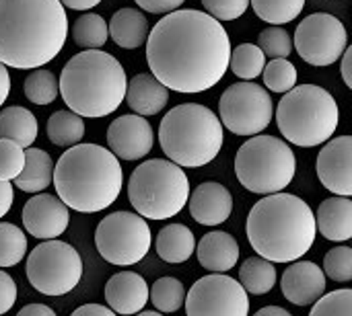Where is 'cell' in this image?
I'll list each match as a JSON object with an SVG mask.
<instances>
[{
	"instance_id": "obj_1",
	"label": "cell",
	"mask_w": 352,
	"mask_h": 316,
	"mask_svg": "<svg viewBox=\"0 0 352 316\" xmlns=\"http://www.w3.org/2000/svg\"><path fill=\"white\" fill-rule=\"evenodd\" d=\"M231 39L208 12L175 8L146 35L151 74L175 93H204L229 70Z\"/></svg>"
},
{
	"instance_id": "obj_2",
	"label": "cell",
	"mask_w": 352,
	"mask_h": 316,
	"mask_svg": "<svg viewBox=\"0 0 352 316\" xmlns=\"http://www.w3.org/2000/svg\"><path fill=\"white\" fill-rule=\"evenodd\" d=\"M68 37L60 0H0V62L33 70L52 62Z\"/></svg>"
},
{
	"instance_id": "obj_3",
	"label": "cell",
	"mask_w": 352,
	"mask_h": 316,
	"mask_svg": "<svg viewBox=\"0 0 352 316\" xmlns=\"http://www.w3.org/2000/svg\"><path fill=\"white\" fill-rule=\"evenodd\" d=\"M245 232L260 257L272 263H293L309 253L318 228L307 202L293 193L276 191L250 210Z\"/></svg>"
},
{
	"instance_id": "obj_4",
	"label": "cell",
	"mask_w": 352,
	"mask_h": 316,
	"mask_svg": "<svg viewBox=\"0 0 352 316\" xmlns=\"http://www.w3.org/2000/svg\"><path fill=\"white\" fill-rule=\"evenodd\" d=\"M52 185L58 197L80 214L109 208L124 185L120 158L99 144H74L58 158Z\"/></svg>"
},
{
	"instance_id": "obj_5",
	"label": "cell",
	"mask_w": 352,
	"mask_h": 316,
	"mask_svg": "<svg viewBox=\"0 0 352 316\" xmlns=\"http://www.w3.org/2000/svg\"><path fill=\"white\" fill-rule=\"evenodd\" d=\"M126 70L107 51L85 49L72 56L60 74L58 90L70 111L99 119L113 113L126 95Z\"/></svg>"
},
{
	"instance_id": "obj_6",
	"label": "cell",
	"mask_w": 352,
	"mask_h": 316,
	"mask_svg": "<svg viewBox=\"0 0 352 316\" xmlns=\"http://www.w3.org/2000/svg\"><path fill=\"white\" fill-rule=\"evenodd\" d=\"M159 142L165 156L175 165L200 169L219 156L225 132L214 111L198 103H184L161 119Z\"/></svg>"
},
{
	"instance_id": "obj_7",
	"label": "cell",
	"mask_w": 352,
	"mask_h": 316,
	"mask_svg": "<svg viewBox=\"0 0 352 316\" xmlns=\"http://www.w3.org/2000/svg\"><path fill=\"white\" fill-rule=\"evenodd\" d=\"M276 123L287 142L314 148L336 134L340 109L326 88L318 84H295L276 107Z\"/></svg>"
},
{
	"instance_id": "obj_8",
	"label": "cell",
	"mask_w": 352,
	"mask_h": 316,
	"mask_svg": "<svg viewBox=\"0 0 352 316\" xmlns=\"http://www.w3.org/2000/svg\"><path fill=\"white\" fill-rule=\"evenodd\" d=\"M190 197V181L184 167L173 160L153 158L138 165L128 183V199L136 214L148 220L177 216Z\"/></svg>"
},
{
	"instance_id": "obj_9",
	"label": "cell",
	"mask_w": 352,
	"mask_h": 316,
	"mask_svg": "<svg viewBox=\"0 0 352 316\" xmlns=\"http://www.w3.org/2000/svg\"><path fill=\"white\" fill-rule=\"evenodd\" d=\"M297 169L291 146L276 136H252L235 154V175L239 183L258 195L285 191Z\"/></svg>"
},
{
	"instance_id": "obj_10",
	"label": "cell",
	"mask_w": 352,
	"mask_h": 316,
	"mask_svg": "<svg viewBox=\"0 0 352 316\" xmlns=\"http://www.w3.org/2000/svg\"><path fill=\"white\" fill-rule=\"evenodd\" d=\"M27 280L43 296H64L72 292L82 278V259L78 251L58 239L39 243L27 257Z\"/></svg>"
},
{
	"instance_id": "obj_11",
	"label": "cell",
	"mask_w": 352,
	"mask_h": 316,
	"mask_svg": "<svg viewBox=\"0 0 352 316\" xmlns=\"http://www.w3.org/2000/svg\"><path fill=\"white\" fill-rule=\"evenodd\" d=\"M151 228L140 214L113 212L105 216L95 230V247L99 255L120 267L140 263L151 251Z\"/></svg>"
},
{
	"instance_id": "obj_12",
	"label": "cell",
	"mask_w": 352,
	"mask_h": 316,
	"mask_svg": "<svg viewBox=\"0 0 352 316\" xmlns=\"http://www.w3.org/2000/svg\"><path fill=\"white\" fill-rule=\"evenodd\" d=\"M221 123L235 136L262 134L274 117L270 93L250 80L227 86L219 101Z\"/></svg>"
},
{
	"instance_id": "obj_13",
	"label": "cell",
	"mask_w": 352,
	"mask_h": 316,
	"mask_svg": "<svg viewBox=\"0 0 352 316\" xmlns=\"http://www.w3.org/2000/svg\"><path fill=\"white\" fill-rule=\"evenodd\" d=\"M349 45L346 27L330 12L305 16L295 31V49L311 66H330L340 60Z\"/></svg>"
},
{
	"instance_id": "obj_14",
	"label": "cell",
	"mask_w": 352,
	"mask_h": 316,
	"mask_svg": "<svg viewBox=\"0 0 352 316\" xmlns=\"http://www.w3.org/2000/svg\"><path fill=\"white\" fill-rule=\"evenodd\" d=\"M188 316H248L250 300L243 286L225 276L210 274L198 280L184 298Z\"/></svg>"
},
{
	"instance_id": "obj_15",
	"label": "cell",
	"mask_w": 352,
	"mask_h": 316,
	"mask_svg": "<svg viewBox=\"0 0 352 316\" xmlns=\"http://www.w3.org/2000/svg\"><path fill=\"white\" fill-rule=\"evenodd\" d=\"M316 171L322 185L334 195H352V138L338 136L324 142Z\"/></svg>"
},
{
	"instance_id": "obj_16",
	"label": "cell",
	"mask_w": 352,
	"mask_h": 316,
	"mask_svg": "<svg viewBox=\"0 0 352 316\" xmlns=\"http://www.w3.org/2000/svg\"><path fill=\"white\" fill-rule=\"evenodd\" d=\"M21 218L25 230L31 236L47 241L64 234V230L68 228L70 214L68 206L60 197L50 193H37L23 206Z\"/></svg>"
},
{
	"instance_id": "obj_17",
	"label": "cell",
	"mask_w": 352,
	"mask_h": 316,
	"mask_svg": "<svg viewBox=\"0 0 352 316\" xmlns=\"http://www.w3.org/2000/svg\"><path fill=\"white\" fill-rule=\"evenodd\" d=\"M153 127L142 115H120L107 127V146L122 160H140L153 150Z\"/></svg>"
},
{
	"instance_id": "obj_18",
	"label": "cell",
	"mask_w": 352,
	"mask_h": 316,
	"mask_svg": "<svg viewBox=\"0 0 352 316\" xmlns=\"http://www.w3.org/2000/svg\"><path fill=\"white\" fill-rule=\"evenodd\" d=\"M283 296L295 306H311L326 292V274L314 261H293L280 278Z\"/></svg>"
},
{
	"instance_id": "obj_19",
	"label": "cell",
	"mask_w": 352,
	"mask_h": 316,
	"mask_svg": "<svg viewBox=\"0 0 352 316\" xmlns=\"http://www.w3.org/2000/svg\"><path fill=\"white\" fill-rule=\"evenodd\" d=\"M192 218L202 226H219L229 220L233 212V195L231 191L214 181H206L194 189L188 197Z\"/></svg>"
},
{
	"instance_id": "obj_20",
	"label": "cell",
	"mask_w": 352,
	"mask_h": 316,
	"mask_svg": "<svg viewBox=\"0 0 352 316\" xmlns=\"http://www.w3.org/2000/svg\"><path fill=\"white\" fill-rule=\"evenodd\" d=\"M105 302L118 315H136L148 302V284L134 271H120L105 284Z\"/></svg>"
},
{
	"instance_id": "obj_21",
	"label": "cell",
	"mask_w": 352,
	"mask_h": 316,
	"mask_svg": "<svg viewBox=\"0 0 352 316\" xmlns=\"http://www.w3.org/2000/svg\"><path fill=\"white\" fill-rule=\"evenodd\" d=\"M316 216V228L326 241L346 243L352 239V199L349 195H336L320 204Z\"/></svg>"
},
{
	"instance_id": "obj_22",
	"label": "cell",
	"mask_w": 352,
	"mask_h": 316,
	"mask_svg": "<svg viewBox=\"0 0 352 316\" xmlns=\"http://www.w3.org/2000/svg\"><path fill=\"white\" fill-rule=\"evenodd\" d=\"M124 101L128 103V107L146 117V115H157L159 111L165 109L167 101H169V88L165 84H161L153 74L142 72L136 74L128 84H126V95Z\"/></svg>"
},
{
	"instance_id": "obj_23",
	"label": "cell",
	"mask_w": 352,
	"mask_h": 316,
	"mask_svg": "<svg viewBox=\"0 0 352 316\" xmlns=\"http://www.w3.org/2000/svg\"><path fill=\"white\" fill-rule=\"evenodd\" d=\"M194 253L204 269L214 274H227L237 265L239 245L229 232H208L200 239Z\"/></svg>"
},
{
	"instance_id": "obj_24",
	"label": "cell",
	"mask_w": 352,
	"mask_h": 316,
	"mask_svg": "<svg viewBox=\"0 0 352 316\" xmlns=\"http://www.w3.org/2000/svg\"><path fill=\"white\" fill-rule=\"evenodd\" d=\"M52 177H54V160L52 156L41 150V148H25V165L21 169V173L12 179L21 191L25 193H39L43 189H47L52 185Z\"/></svg>"
},
{
	"instance_id": "obj_25",
	"label": "cell",
	"mask_w": 352,
	"mask_h": 316,
	"mask_svg": "<svg viewBox=\"0 0 352 316\" xmlns=\"http://www.w3.org/2000/svg\"><path fill=\"white\" fill-rule=\"evenodd\" d=\"M109 37L124 49H136L146 41L148 21L138 8H120L107 25Z\"/></svg>"
},
{
	"instance_id": "obj_26",
	"label": "cell",
	"mask_w": 352,
	"mask_h": 316,
	"mask_svg": "<svg viewBox=\"0 0 352 316\" xmlns=\"http://www.w3.org/2000/svg\"><path fill=\"white\" fill-rule=\"evenodd\" d=\"M194 232L184 224H169L157 234V255L165 263H184L194 255Z\"/></svg>"
},
{
	"instance_id": "obj_27",
	"label": "cell",
	"mask_w": 352,
	"mask_h": 316,
	"mask_svg": "<svg viewBox=\"0 0 352 316\" xmlns=\"http://www.w3.org/2000/svg\"><path fill=\"white\" fill-rule=\"evenodd\" d=\"M0 138L12 140L19 146L27 148L37 138V119L35 115L19 105L6 107L0 111Z\"/></svg>"
},
{
	"instance_id": "obj_28",
	"label": "cell",
	"mask_w": 352,
	"mask_h": 316,
	"mask_svg": "<svg viewBox=\"0 0 352 316\" xmlns=\"http://www.w3.org/2000/svg\"><path fill=\"white\" fill-rule=\"evenodd\" d=\"M239 284L254 296H264L276 286V267L264 257H250L239 267Z\"/></svg>"
},
{
	"instance_id": "obj_29",
	"label": "cell",
	"mask_w": 352,
	"mask_h": 316,
	"mask_svg": "<svg viewBox=\"0 0 352 316\" xmlns=\"http://www.w3.org/2000/svg\"><path fill=\"white\" fill-rule=\"evenodd\" d=\"M85 117L70 109H62L50 115L47 119V138L54 146L68 148L82 142L85 136Z\"/></svg>"
},
{
	"instance_id": "obj_30",
	"label": "cell",
	"mask_w": 352,
	"mask_h": 316,
	"mask_svg": "<svg viewBox=\"0 0 352 316\" xmlns=\"http://www.w3.org/2000/svg\"><path fill=\"white\" fill-rule=\"evenodd\" d=\"M72 37L74 43L82 49H97L103 47L105 41L109 39L107 23L101 14L97 12H87L78 16L72 25Z\"/></svg>"
},
{
	"instance_id": "obj_31",
	"label": "cell",
	"mask_w": 352,
	"mask_h": 316,
	"mask_svg": "<svg viewBox=\"0 0 352 316\" xmlns=\"http://www.w3.org/2000/svg\"><path fill=\"white\" fill-rule=\"evenodd\" d=\"M266 64L264 51L254 43H241L235 49H231L229 56V70L243 80H256Z\"/></svg>"
},
{
	"instance_id": "obj_32",
	"label": "cell",
	"mask_w": 352,
	"mask_h": 316,
	"mask_svg": "<svg viewBox=\"0 0 352 316\" xmlns=\"http://www.w3.org/2000/svg\"><path fill=\"white\" fill-rule=\"evenodd\" d=\"M250 6L268 25H289L301 14L305 0H250Z\"/></svg>"
},
{
	"instance_id": "obj_33",
	"label": "cell",
	"mask_w": 352,
	"mask_h": 316,
	"mask_svg": "<svg viewBox=\"0 0 352 316\" xmlns=\"http://www.w3.org/2000/svg\"><path fill=\"white\" fill-rule=\"evenodd\" d=\"M186 288L175 278H161L148 288V302H153L159 313H177L184 306Z\"/></svg>"
},
{
	"instance_id": "obj_34",
	"label": "cell",
	"mask_w": 352,
	"mask_h": 316,
	"mask_svg": "<svg viewBox=\"0 0 352 316\" xmlns=\"http://www.w3.org/2000/svg\"><path fill=\"white\" fill-rule=\"evenodd\" d=\"M23 93L35 105H50V103H54L56 97L60 95L56 74L52 70H43L41 66L33 68V72L23 82Z\"/></svg>"
},
{
	"instance_id": "obj_35",
	"label": "cell",
	"mask_w": 352,
	"mask_h": 316,
	"mask_svg": "<svg viewBox=\"0 0 352 316\" xmlns=\"http://www.w3.org/2000/svg\"><path fill=\"white\" fill-rule=\"evenodd\" d=\"M27 253V236L10 222H0V267H14Z\"/></svg>"
},
{
	"instance_id": "obj_36",
	"label": "cell",
	"mask_w": 352,
	"mask_h": 316,
	"mask_svg": "<svg viewBox=\"0 0 352 316\" xmlns=\"http://www.w3.org/2000/svg\"><path fill=\"white\" fill-rule=\"evenodd\" d=\"M264 84L272 93H287L297 84V68L289 58H272L270 64H264Z\"/></svg>"
},
{
	"instance_id": "obj_37",
	"label": "cell",
	"mask_w": 352,
	"mask_h": 316,
	"mask_svg": "<svg viewBox=\"0 0 352 316\" xmlns=\"http://www.w3.org/2000/svg\"><path fill=\"white\" fill-rule=\"evenodd\" d=\"M311 316H352V292L349 288L322 294L314 306Z\"/></svg>"
},
{
	"instance_id": "obj_38",
	"label": "cell",
	"mask_w": 352,
	"mask_h": 316,
	"mask_svg": "<svg viewBox=\"0 0 352 316\" xmlns=\"http://www.w3.org/2000/svg\"><path fill=\"white\" fill-rule=\"evenodd\" d=\"M258 47L266 58H289L293 51V39L280 25H274L260 33Z\"/></svg>"
},
{
	"instance_id": "obj_39",
	"label": "cell",
	"mask_w": 352,
	"mask_h": 316,
	"mask_svg": "<svg viewBox=\"0 0 352 316\" xmlns=\"http://www.w3.org/2000/svg\"><path fill=\"white\" fill-rule=\"evenodd\" d=\"M324 274L334 282H351L352 280V249L336 247L324 257Z\"/></svg>"
},
{
	"instance_id": "obj_40",
	"label": "cell",
	"mask_w": 352,
	"mask_h": 316,
	"mask_svg": "<svg viewBox=\"0 0 352 316\" xmlns=\"http://www.w3.org/2000/svg\"><path fill=\"white\" fill-rule=\"evenodd\" d=\"M25 165V148L0 138V181H12Z\"/></svg>"
},
{
	"instance_id": "obj_41",
	"label": "cell",
	"mask_w": 352,
	"mask_h": 316,
	"mask_svg": "<svg viewBox=\"0 0 352 316\" xmlns=\"http://www.w3.org/2000/svg\"><path fill=\"white\" fill-rule=\"evenodd\" d=\"M202 4L219 21H235L250 8V0H202Z\"/></svg>"
},
{
	"instance_id": "obj_42",
	"label": "cell",
	"mask_w": 352,
	"mask_h": 316,
	"mask_svg": "<svg viewBox=\"0 0 352 316\" xmlns=\"http://www.w3.org/2000/svg\"><path fill=\"white\" fill-rule=\"evenodd\" d=\"M16 302V284L14 280L0 269V315L8 313Z\"/></svg>"
},
{
	"instance_id": "obj_43",
	"label": "cell",
	"mask_w": 352,
	"mask_h": 316,
	"mask_svg": "<svg viewBox=\"0 0 352 316\" xmlns=\"http://www.w3.org/2000/svg\"><path fill=\"white\" fill-rule=\"evenodd\" d=\"M142 10L153 12V14H165L175 8H179L186 0H134Z\"/></svg>"
},
{
	"instance_id": "obj_44",
	"label": "cell",
	"mask_w": 352,
	"mask_h": 316,
	"mask_svg": "<svg viewBox=\"0 0 352 316\" xmlns=\"http://www.w3.org/2000/svg\"><path fill=\"white\" fill-rule=\"evenodd\" d=\"M14 202V191L10 181H0V218H4Z\"/></svg>"
},
{
	"instance_id": "obj_45",
	"label": "cell",
	"mask_w": 352,
	"mask_h": 316,
	"mask_svg": "<svg viewBox=\"0 0 352 316\" xmlns=\"http://www.w3.org/2000/svg\"><path fill=\"white\" fill-rule=\"evenodd\" d=\"M82 315H95V316H113L116 313L109 308V306H101V304H85L80 308L74 311V316H82Z\"/></svg>"
},
{
	"instance_id": "obj_46",
	"label": "cell",
	"mask_w": 352,
	"mask_h": 316,
	"mask_svg": "<svg viewBox=\"0 0 352 316\" xmlns=\"http://www.w3.org/2000/svg\"><path fill=\"white\" fill-rule=\"evenodd\" d=\"M342 66H340V72H342V78H344V84L352 88V47L351 45H346V49L342 51Z\"/></svg>"
},
{
	"instance_id": "obj_47",
	"label": "cell",
	"mask_w": 352,
	"mask_h": 316,
	"mask_svg": "<svg viewBox=\"0 0 352 316\" xmlns=\"http://www.w3.org/2000/svg\"><path fill=\"white\" fill-rule=\"evenodd\" d=\"M8 95H10V74H8L6 66L0 62V107L6 103Z\"/></svg>"
},
{
	"instance_id": "obj_48",
	"label": "cell",
	"mask_w": 352,
	"mask_h": 316,
	"mask_svg": "<svg viewBox=\"0 0 352 316\" xmlns=\"http://www.w3.org/2000/svg\"><path fill=\"white\" fill-rule=\"evenodd\" d=\"M56 313L45 304H29L19 311V316H54Z\"/></svg>"
},
{
	"instance_id": "obj_49",
	"label": "cell",
	"mask_w": 352,
	"mask_h": 316,
	"mask_svg": "<svg viewBox=\"0 0 352 316\" xmlns=\"http://www.w3.org/2000/svg\"><path fill=\"white\" fill-rule=\"evenodd\" d=\"M64 8H72V10H89L93 6H97L101 0H60Z\"/></svg>"
},
{
	"instance_id": "obj_50",
	"label": "cell",
	"mask_w": 352,
	"mask_h": 316,
	"mask_svg": "<svg viewBox=\"0 0 352 316\" xmlns=\"http://www.w3.org/2000/svg\"><path fill=\"white\" fill-rule=\"evenodd\" d=\"M268 315H276V316H291L289 311L280 308V306H266L262 311H258V316H268Z\"/></svg>"
}]
</instances>
